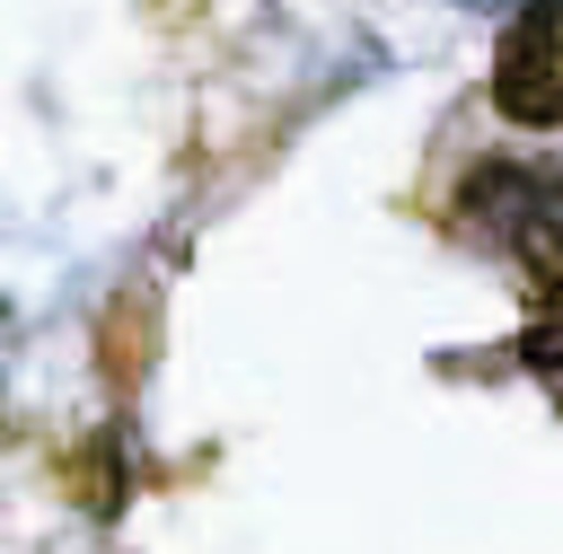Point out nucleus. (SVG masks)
Returning a JSON list of instances; mask_svg holds the SVG:
<instances>
[{
	"instance_id": "nucleus-1",
	"label": "nucleus",
	"mask_w": 563,
	"mask_h": 554,
	"mask_svg": "<svg viewBox=\"0 0 563 554\" xmlns=\"http://www.w3.org/2000/svg\"><path fill=\"white\" fill-rule=\"evenodd\" d=\"M457 211H466L475 237L528 255L537 237L563 229V176H554L545 158H475V167L457 176Z\"/></svg>"
},
{
	"instance_id": "nucleus-2",
	"label": "nucleus",
	"mask_w": 563,
	"mask_h": 554,
	"mask_svg": "<svg viewBox=\"0 0 563 554\" xmlns=\"http://www.w3.org/2000/svg\"><path fill=\"white\" fill-rule=\"evenodd\" d=\"M493 106L528 132L563 123V0H528L493 53Z\"/></svg>"
},
{
	"instance_id": "nucleus-3",
	"label": "nucleus",
	"mask_w": 563,
	"mask_h": 554,
	"mask_svg": "<svg viewBox=\"0 0 563 554\" xmlns=\"http://www.w3.org/2000/svg\"><path fill=\"white\" fill-rule=\"evenodd\" d=\"M519 369L528 378H563V308H545V317L519 325Z\"/></svg>"
},
{
	"instance_id": "nucleus-4",
	"label": "nucleus",
	"mask_w": 563,
	"mask_h": 554,
	"mask_svg": "<svg viewBox=\"0 0 563 554\" xmlns=\"http://www.w3.org/2000/svg\"><path fill=\"white\" fill-rule=\"evenodd\" d=\"M519 264H528V281H537V299H545V308H563V229H554V237H537V246H528Z\"/></svg>"
}]
</instances>
